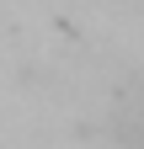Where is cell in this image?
<instances>
[{"instance_id":"6da1fadb","label":"cell","mask_w":144,"mask_h":149,"mask_svg":"<svg viewBox=\"0 0 144 149\" xmlns=\"http://www.w3.org/2000/svg\"><path fill=\"white\" fill-rule=\"evenodd\" d=\"M123 144H128V149H144V96L128 107V117H123Z\"/></svg>"}]
</instances>
